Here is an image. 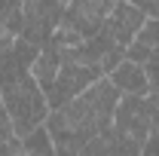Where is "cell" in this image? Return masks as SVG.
<instances>
[{
    "label": "cell",
    "instance_id": "cell-1",
    "mask_svg": "<svg viewBox=\"0 0 159 156\" xmlns=\"http://www.w3.org/2000/svg\"><path fill=\"white\" fill-rule=\"evenodd\" d=\"M119 98H122V92L107 77H101L86 92L70 98L67 104L49 110L46 129H49V135L55 141L58 156H70L86 141H92L95 135L107 132L113 126V113H116Z\"/></svg>",
    "mask_w": 159,
    "mask_h": 156
},
{
    "label": "cell",
    "instance_id": "cell-2",
    "mask_svg": "<svg viewBox=\"0 0 159 156\" xmlns=\"http://www.w3.org/2000/svg\"><path fill=\"white\" fill-rule=\"evenodd\" d=\"M0 98H3V107L12 119V132L19 138L31 135L37 126L46 122L49 117V101L46 92L40 89V83L34 80L31 71H16L9 77L0 80Z\"/></svg>",
    "mask_w": 159,
    "mask_h": 156
},
{
    "label": "cell",
    "instance_id": "cell-3",
    "mask_svg": "<svg viewBox=\"0 0 159 156\" xmlns=\"http://www.w3.org/2000/svg\"><path fill=\"white\" fill-rule=\"evenodd\" d=\"M61 52V49H58ZM104 77V71L101 67H92V64H80V61H70L61 55V67L58 74H55V83L49 86V92H46V101H49V107L55 110L61 104H67L70 98H77L80 92H86L95 80Z\"/></svg>",
    "mask_w": 159,
    "mask_h": 156
},
{
    "label": "cell",
    "instance_id": "cell-4",
    "mask_svg": "<svg viewBox=\"0 0 159 156\" xmlns=\"http://www.w3.org/2000/svg\"><path fill=\"white\" fill-rule=\"evenodd\" d=\"M113 126H116L122 135H129L132 141L144 144V141H147V135L153 132L144 95H122V98H119L116 113H113Z\"/></svg>",
    "mask_w": 159,
    "mask_h": 156
},
{
    "label": "cell",
    "instance_id": "cell-5",
    "mask_svg": "<svg viewBox=\"0 0 159 156\" xmlns=\"http://www.w3.org/2000/svg\"><path fill=\"white\" fill-rule=\"evenodd\" d=\"M144 21H147V16L141 12L135 3H129V0H116V6L104 16L101 31L113 40V43L129 46L132 40L138 37V31H141V25H144Z\"/></svg>",
    "mask_w": 159,
    "mask_h": 156
},
{
    "label": "cell",
    "instance_id": "cell-6",
    "mask_svg": "<svg viewBox=\"0 0 159 156\" xmlns=\"http://www.w3.org/2000/svg\"><path fill=\"white\" fill-rule=\"evenodd\" d=\"M70 156H141V144L132 141L129 135H122L116 126H110L107 132H101L92 141H86Z\"/></svg>",
    "mask_w": 159,
    "mask_h": 156
},
{
    "label": "cell",
    "instance_id": "cell-7",
    "mask_svg": "<svg viewBox=\"0 0 159 156\" xmlns=\"http://www.w3.org/2000/svg\"><path fill=\"white\" fill-rule=\"evenodd\" d=\"M107 80L116 86L122 95H147L150 92V80H147V74H144V64H138V61H129L122 58L107 74Z\"/></svg>",
    "mask_w": 159,
    "mask_h": 156
},
{
    "label": "cell",
    "instance_id": "cell-8",
    "mask_svg": "<svg viewBox=\"0 0 159 156\" xmlns=\"http://www.w3.org/2000/svg\"><path fill=\"white\" fill-rule=\"evenodd\" d=\"M21 144H25V156H58L55 141H52V135H49L46 122L37 126L31 135H25V138H21Z\"/></svg>",
    "mask_w": 159,
    "mask_h": 156
},
{
    "label": "cell",
    "instance_id": "cell-9",
    "mask_svg": "<svg viewBox=\"0 0 159 156\" xmlns=\"http://www.w3.org/2000/svg\"><path fill=\"white\" fill-rule=\"evenodd\" d=\"M0 21L19 37L21 25H25V9H21V0H0Z\"/></svg>",
    "mask_w": 159,
    "mask_h": 156
},
{
    "label": "cell",
    "instance_id": "cell-10",
    "mask_svg": "<svg viewBox=\"0 0 159 156\" xmlns=\"http://www.w3.org/2000/svg\"><path fill=\"white\" fill-rule=\"evenodd\" d=\"M141 46H147L150 52H159V19H147L141 25L138 37H135Z\"/></svg>",
    "mask_w": 159,
    "mask_h": 156
},
{
    "label": "cell",
    "instance_id": "cell-11",
    "mask_svg": "<svg viewBox=\"0 0 159 156\" xmlns=\"http://www.w3.org/2000/svg\"><path fill=\"white\" fill-rule=\"evenodd\" d=\"M144 101H147V113H150V126H153V129H159V89H150V92L144 95Z\"/></svg>",
    "mask_w": 159,
    "mask_h": 156
},
{
    "label": "cell",
    "instance_id": "cell-12",
    "mask_svg": "<svg viewBox=\"0 0 159 156\" xmlns=\"http://www.w3.org/2000/svg\"><path fill=\"white\" fill-rule=\"evenodd\" d=\"M0 156H25V144H21L19 135L6 138V141H0Z\"/></svg>",
    "mask_w": 159,
    "mask_h": 156
},
{
    "label": "cell",
    "instance_id": "cell-13",
    "mask_svg": "<svg viewBox=\"0 0 159 156\" xmlns=\"http://www.w3.org/2000/svg\"><path fill=\"white\" fill-rule=\"evenodd\" d=\"M144 74L150 80V89H159V52H153L150 58L144 61Z\"/></svg>",
    "mask_w": 159,
    "mask_h": 156
},
{
    "label": "cell",
    "instance_id": "cell-14",
    "mask_svg": "<svg viewBox=\"0 0 159 156\" xmlns=\"http://www.w3.org/2000/svg\"><path fill=\"white\" fill-rule=\"evenodd\" d=\"M141 156H159V129H153L147 141L141 144Z\"/></svg>",
    "mask_w": 159,
    "mask_h": 156
},
{
    "label": "cell",
    "instance_id": "cell-15",
    "mask_svg": "<svg viewBox=\"0 0 159 156\" xmlns=\"http://www.w3.org/2000/svg\"><path fill=\"white\" fill-rule=\"evenodd\" d=\"M129 3H135L147 19H159V0H129Z\"/></svg>",
    "mask_w": 159,
    "mask_h": 156
},
{
    "label": "cell",
    "instance_id": "cell-16",
    "mask_svg": "<svg viewBox=\"0 0 159 156\" xmlns=\"http://www.w3.org/2000/svg\"><path fill=\"white\" fill-rule=\"evenodd\" d=\"M12 40H16V34H12V31H9V28H6V25L0 21V52H3V49H6V46H9Z\"/></svg>",
    "mask_w": 159,
    "mask_h": 156
}]
</instances>
